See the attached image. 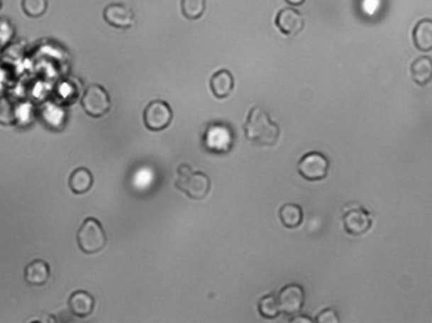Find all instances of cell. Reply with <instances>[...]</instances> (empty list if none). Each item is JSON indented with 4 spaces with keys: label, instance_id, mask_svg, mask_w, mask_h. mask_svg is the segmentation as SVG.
Listing matches in <instances>:
<instances>
[{
    "label": "cell",
    "instance_id": "4",
    "mask_svg": "<svg viewBox=\"0 0 432 323\" xmlns=\"http://www.w3.org/2000/svg\"><path fill=\"white\" fill-rule=\"evenodd\" d=\"M201 141L204 148L209 153L217 155L227 153L231 151L235 143L233 129L225 122H211L206 127Z\"/></svg>",
    "mask_w": 432,
    "mask_h": 323
},
{
    "label": "cell",
    "instance_id": "21",
    "mask_svg": "<svg viewBox=\"0 0 432 323\" xmlns=\"http://www.w3.org/2000/svg\"><path fill=\"white\" fill-rule=\"evenodd\" d=\"M48 0H22V9L27 17H42L48 11Z\"/></svg>",
    "mask_w": 432,
    "mask_h": 323
},
{
    "label": "cell",
    "instance_id": "8",
    "mask_svg": "<svg viewBox=\"0 0 432 323\" xmlns=\"http://www.w3.org/2000/svg\"><path fill=\"white\" fill-rule=\"evenodd\" d=\"M343 229L348 235H365L373 226V216L360 206L351 207L343 216Z\"/></svg>",
    "mask_w": 432,
    "mask_h": 323
},
{
    "label": "cell",
    "instance_id": "3",
    "mask_svg": "<svg viewBox=\"0 0 432 323\" xmlns=\"http://www.w3.org/2000/svg\"><path fill=\"white\" fill-rule=\"evenodd\" d=\"M77 242L79 248L87 255L101 253L107 245L106 229L96 218L88 217L77 231Z\"/></svg>",
    "mask_w": 432,
    "mask_h": 323
},
{
    "label": "cell",
    "instance_id": "19",
    "mask_svg": "<svg viewBox=\"0 0 432 323\" xmlns=\"http://www.w3.org/2000/svg\"><path fill=\"white\" fill-rule=\"evenodd\" d=\"M257 311L260 313L261 317L267 319L277 318L280 313L279 310L278 298L274 294H267L257 302Z\"/></svg>",
    "mask_w": 432,
    "mask_h": 323
},
{
    "label": "cell",
    "instance_id": "11",
    "mask_svg": "<svg viewBox=\"0 0 432 323\" xmlns=\"http://www.w3.org/2000/svg\"><path fill=\"white\" fill-rule=\"evenodd\" d=\"M275 26L280 33L287 37H294L302 32L304 19L301 13L293 8H283L279 11L275 18Z\"/></svg>",
    "mask_w": 432,
    "mask_h": 323
},
{
    "label": "cell",
    "instance_id": "13",
    "mask_svg": "<svg viewBox=\"0 0 432 323\" xmlns=\"http://www.w3.org/2000/svg\"><path fill=\"white\" fill-rule=\"evenodd\" d=\"M209 87H211L212 94L217 99L228 98L235 88V79H233L231 71L227 70V69L216 71L211 77Z\"/></svg>",
    "mask_w": 432,
    "mask_h": 323
},
{
    "label": "cell",
    "instance_id": "10",
    "mask_svg": "<svg viewBox=\"0 0 432 323\" xmlns=\"http://www.w3.org/2000/svg\"><path fill=\"white\" fill-rule=\"evenodd\" d=\"M103 18L111 27L119 30H128L135 24V13L128 6L119 3H113L106 6Z\"/></svg>",
    "mask_w": 432,
    "mask_h": 323
},
{
    "label": "cell",
    "instance_id": "1",
    "mask_svg": "<svg viewBox=\"0 0 432 323\" xmlns=\"http://www.w3.org/2000/svg\"><path fill=\"white\" fill-rule=\"evenodd\" d=\"M246 140L256 146H274L279 140L280 128L262 106L250 111L243 124Z\"/></svg>",
    "mask_w": 432,
    "mask_h": 323
},
{
    "label": "cell",
    "instance_id": "20",
    "mask_svg": "<svg viewBox=\"0 0 432 323\" xmlns=\"http://www.w3.org/2000/svg\"><path fill=\"white\" fill-rule=\"evenodd\" d=\"M206 0H182L180 3L184 18H187L188 21L199 19L206 11Z\"/></svg>",
    "mask_w": 432,
    "mask_h": 323
},
{
    "label": "cell",
    "instance_id": "17",
    "mask_svg": "<svg viewBox=\"0 0 432 323\" xmlns=\"http://www.w3.org/2000/svg\"><path fill=\"white\" fill-rule=\"evenodd\" d=\"M411 77L417 85H427L432 79V60L430 56H420L411 64Z\"/></svg>",
    "mask_w": 432,
    "mask_h": 323
},
{
    "label": "cell",
    "instance_id": "5",
    "mask_svg": "<svg viewBox=\"0 0 432 323\" xmlns=\"http://www.w3.org/2000/svg\"><path fill=\"white\" fill-rule=\"evenodd\" d=\"M174 113L165 100L155 99L148 103L143 111V124L151 132H161L172 124Z\"/></svg>",
    "mask_w": 432,
    "mask_h": 323
},
{
    "label": "cell",
    "instance_id": "18",
    "mask_svg": "<svg viewBox=\"0 0 432 323\" xmlns=\"http://www.w3.org/2000/svg\"><path fill=\"white\" fill-rule=\"evenodd\" d=\"M279 219L285 229H297L303 222V209L299 204L285 203L279 209Z\"/></svg>",
    "mask_w": 432,
    "mask_h": 323
},
{
    "label": "cell",
    "instance_id": "9",
    "mask_svg": "<svg viewBox=\"0 0 432 323\" xmlns=\"http://www.w3.org/2000/svg\"><path fill=\"white\" fill-rule=\"evenodd\" d=\"M277 298H278L280 313L294 316L302 311L304 302H306V293H304L302 285L288 284L280 289Z\"/></svg>",
    "mask_w": 432,
    "mask_h": 323
},
{
    "label": "cell",
    "instance_id": "2",
    "mask_svg": "<svg viewBox=\"0 0 432 323\" xmlns=\"http://www.w3.org/2000/svg\"><path fill=\"white\" fill-rule=\"evenodd\" d=\"M175 187L190 199L203 200L211 192V179L203 171L194 170L184 163L177 169Z\"/></svg>",
    "mask_w": 432,
    "mask_h": 323
},
{
    "label": "cell",
    "instance_id": "7",
    "mask_svg": "<svg viewBox=\"0 0 432 323\" xmlns=\"http://www.w3.org/2000/svg\"><path fill=\"white\" fill-rule=\"evenodd\" d=\"M82 106L89 117H103L111 111V97L101 85L92 84L84 92Z\"/></svg>",
    "mask_w": 432,
    "mask_h": 323
},
{
    "label": "cell",
    "instance_id": "12",
    "mask_svg": "<svg viewBox=\"0 0 432 323\" xmlns=\"http://www.w3.org/2000/svg\"><path fill=\"white\" fill-rule=\"evenodd\" d=\"M51 276V268L48 261L36 258L31 261L24 269V280L32 287H43L48 284Z\"/></svg>",
    "mask_w": 432,
    "mask_h": 323
},
{
    "label": "cell",
    "instance_id": "23",
    "mask_svg": "<svg viewBox=\"0 0 432 323\" xmlns=\"http://www.w3.org/2000/svg\"><path fill=\"white\" fill-rule=\"evenodd\" d=\"M290 322L311 323V322H314V321H312V318L307 317V316H304V314H301V316H294V317L290 318Z\"/></svg>",
    "mask_w": 432,
    "mask_h": 323
},
{
    "label": "cell",
    "instance_id": "22",
    "mask_svg": "<svg viewBox=\"0 0 432 323\" xmlns=\"http://www.w3.org/2000/svg\"><path fill=\"white\" fill-rule=\"evenodd\" d=\"M314 321L317 323H338L340 318H338V312L335 311L333 308H326L317 314Z\"/></svg>",
    "mask_w": 432,
    "mask_h": 323
},
{
    "label": "cell",
    "instance_id": "14",
    "mask_svg": "<svg viewBox=\"0 0 432 323\" xmlns=\"http://www.w3.org/2000/svg\"><path fill=\"white\" fill-rule=\"evenodd\" d=\"M69 308L74 316L79 318L89 317L95 308L94 297L87 290H77L69 298Z\"/></svg>",
    "mask_w": 432,
    "mask_h": 323
},
{
    "label": "cell",
    "instance_id": "16",
    "mask_svg": "<svg viewBox=\"0 0 432 323\" xmlns=\"http://www.w3.org/2000/svg\"><path fill=\"white\" fill-rule=\"evenodd\" d=\"M414 46L422 53H430L432 50V21L431 19H421L414 26Z\"/></svg>",
    "mask_w": 432,
    "mask_h": 323
},
{
    "label": "cell",
    "instance_id": "24",
    "mask_svg": "<svg viewBox=\"0 0 432 323\" xmlns=\"http://www.w3.org/2000/svg\"><path fill=\"white\" fill-rule=\"evenodd\" d=\"M285 1H287L289 6H299L304 4V1H306V0H285Z\"/></svg>",
    "mask_w": 432,
    "mask_h": 323
},
{
    "label": "cell",
    "instance_id": "25",
    "mask_svg": "<svg viewBox=\"0 0 432 323\" xmlns=\"http://www.w3.org/2000/svg\"><path fill=\"white\" fill-rule=\"evenodd\" d=\"M1 6H3V0H0V9H1Z\"/></svg>",
    "mask_w": 432,
    "mask_h": 323
},
{
    "label": "cell",
    "instance_id": "6",
    "mask_svg": "<svg viewBox=\"0 0 432 323\" xmlns=\"http://www.w3.org/2000/svg\"><path fill=\"white\" fill-rule=\"evenodd\" d=\"M298 173L307 182H320L323 180L330 169V161L326 155L319 151H311L304 153L298 161Z\"/></svg>",
    "mask_w": 432,
    "mask_h": 323
},
{
    "label": "cell",
    "instance_id": "15",
    "mask_svg": "<svg viewBox=\"0 0 432 323\" xmlns=\"http://www.w3.org/2000/svg\"><path fill=\"white\" fill-rule=\"evenodd\" d=\"M94 185V177L87 168H77L69 177V188L77 195H83L89 192Z\"/></svg>",
    "mask_w": 432,
    "mask_h": 323
}]
</instances>
